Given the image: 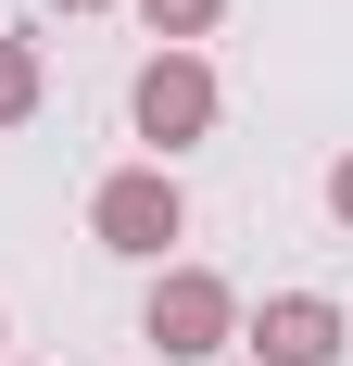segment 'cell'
I'll return each instance as SVG.
<instances>
[{"mask_svg": "<svg viewBox=\"0 0 353 366\" xmlns=\"http://www.w3.org/2000/svg\"><path fill=\"white\" fill-rule=\"evenodd\" d=\"M139 341L164 366H214L227 341H240V291L214 278V265H164L151 278V316H139Z\"/></svg>", "mask_w": 353, "mask_h": 366, "instance_id": "6da1fadb", "label": "cell"}, {"mask_svg": "<svg viewBox=\"0 0 353 366\" xmlns=\"http://www.w3.org/2000/svg\"><path fill=\"white\" fill-rule=\"evenodd\" d=\"M126 114H139L151 152H189V139L214 127V64H202V51H151L139 89H126Z\"/></svg>", "mask_w": 353, "mask_h": 366, "instance_id": "7a4b0ae2", "label": "cell"}, {"mask_svg": "<svg viewBox=\"0 0 353 366\" xmlns=\"http://www.w3.org/2000/svg\"><path fill=\"white\" fill-rule=\"evenodd\" d=\"M89 227H101V253H164L176 227H189V202H176L164 164H126V177L89 189Z\"/></svg>", "mask_w": 353, "mask_h": 366, "instance_id": "3957f363", "label": "cell"}, {"mask_svg": "<svg viewBox=\"0 0 353 366\" xmlns=\"http://www.w3.org/2000/svg\"><path fill=\"white\" fill-rule=\"evenodd\" d=\"M252 366H341V303H328V291H278V303H265V316H252Z\"/></svg>", "mask_w": 353, "mask_h": 366, "instance_id": "277c9868", "label": "cell"}, {"mask_svg": "<svg viewBox=\"0 0 353 366\" xmlns=\"http://www.w3.org/2000/svg\"><path fill=\"white\" fill-rule=\"evenodd\" d=\"M38 114V38H0V127Z\"/></svg>", "mask_w": 353, "mask_h": 366, "instance_id": "5b68a950", "label": "cell"}, {"mask_svg": "<svg viewBox=\"0 0 353 366\" xmlns=\"http://www.w3.org/2000/svg\"><path fill=\"white\" fill-rule=\"evenodd\" d=\"M214 13H227V0H139V26H151V38H164V51H189V38H202V26H214Z\"/></svg>", "mask_w": 353, "mask_h": 366, "instance_id": "8992f818", "label": "cell"}, {"mask_svg": "<svg viewBox=\"0 0 353 366\" xmlns=\"http://www.w3.org/2000/svg\"><path fill=\"white\" fill-rule=\"evenodd\" d=\"M328 215L353 227V152H341V164H328Z\"/></svg>", "mask_w": 353, "mask_h": 366, "instance_id": "52a82bcc", "label": "cell"}, {"mask_svg": "<svg viewBox=\"0 0 353 366\" xmlns=\"http://www.w3.org/2000/svg\"><path fill=\"white\" fill-rule=\"evenodd\" d=\"M64 13H101V0H64Z\"/></svg>", "mask_w": 353, "mask_h": 366, "instance_id": "ba28073f", "label": "cell"}]
</instances>
